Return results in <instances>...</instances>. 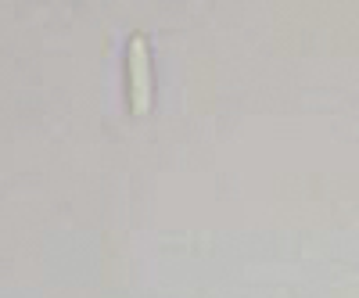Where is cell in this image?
<instances>
[{
    "label": "cell",
    "instance_id": "1",
    "mask_svg": "<svg viewBox=\"0 0 359 298\" xmlns=\"http://www.w3.org/2000/svg\"><path fill=\"white\" fill-rule=\"evenodd\" d=\"M155 104V62L144 33L126 40V108L130 115H147Z\"/></svg>",
    "mask_w": 359,
    "mask_h": 298
}]
</instances>
